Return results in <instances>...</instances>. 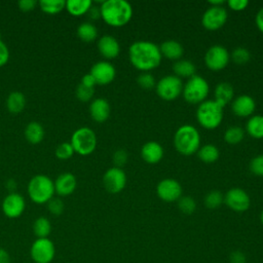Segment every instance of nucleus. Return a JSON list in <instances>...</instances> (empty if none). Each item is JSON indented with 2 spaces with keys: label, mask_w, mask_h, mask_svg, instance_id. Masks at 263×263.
<instances>
[{
  "label": "nucleus",
  "mask_w": 263,
  "mask_h": 263,
  "mask_svg": "<svg viewBox=\"0 0 263 263\" xmlns=\"http://www.w3.org/2000/svg\"><path fill=\"white\" fill-rule=\"evenodd\" d=\"M128 57L135 68L145 72L158 67L162 55L155 43L139 40L129 46Z\"/></svg>",
  "instance_id": "1"
},
{
  "label": "nucleus",
  "mask_w": 263,
  "mask_h": 263,
  "mask_svg": "<svg viewBox=\"0 0 263 263\" xmlns=\"http://www.w3.org/2000/svg\"><path fill=\"white\" fill-rule=\"evenodd\" d=\"M101 17L112 27L126 25L133 15L132 5L125 0H106L100 6Z\"/></svg>",
  "instance_id": "2"
},
{
  "label": "nucleus",
  "mask_w": 263,
  "mask_h": 263,
  "mask_svg": "<svg viewBox=\"0 0 263 263\" xmlns=\"http://www.w3.org/2000/svg\"><path fill=\"white\" fill-rule=\"evenodd\" d=\"M176 150L183 155H191L196 152L200 145L198 130L190 124L180 126L174 136Z\"/></svg>",
  "instance_id": "3"
},
{
  "label": "nucleus",
  "mask_w": 263,
  "mask_h": 263,
  "mask_svg": "<svg viewBox=\"0 0 263 263\" xmlns=\"http://www.w3.org/2000/svg\"><path fill=\"white\" fill-rule=\"evenodd\" d=\"M54 193L53 181L48 176L36 175L29 181L28 194L35 203H47Z\"/></svg>",
  "instance_id": "4"
},
{
  "label": "nucleus",
  "mask_w": 263,
  "mask_h": 263,
  "mask_svg": "<svg viewBox=\"0 0 263 263\" xmlns=\"http://www.w3.org/2000/svg\"><path fill=\"white\" fill-rule=\"evenodd\" d=\"M196 118L204 128H216L222 122L223 107L216 101H203L196 110Z\"/></svg>",
  "instance_id": "5"
},
{
  "label": "nucleus",
  "mask_w": 263,
  "mask_h": 263,
  "mask_svg": "<svg viewBox=\"0 0 263 263\" xmlns=\"http://www.w3.org/2000/svg\"><path fill=\"white\" fill-rule=\"evenodd\" d=\"M70 143L74 152L80 155H88L96 149L97 136L89 127H79L72 134Z\"/></svg>",
  "instance_id": "6"
},
{
  "label": "nucleus",
  "mask_w": 263,
  "mask_h": 263,
  "mask_svg": "<svg viewBox=\"0 0 263 263\" xmlns=\"http://www.w3.org/2000/svg\"><path fill=\"white\" fill-rule=\"evenodd\" d=\"M209 83L204 78L198 75H194L189 78L183 87V96L184 99L191 103L197 104L202 103L209 93Z\"/></svg>",
  "instance_id": "7"
},
{
  "label": "nucleus",
  "mask_w": 263,
  "mask_h": 263,
  "mask_svg": "<svg viewBox=\"0 0 263 263\" xmlns=\"http://www.w3.org/2000/svg\"><path fill=\"white\" fill-rule=\"evenodd\" d=\"M30 257L34 263H51L55 257L53 241L46 238H36L30 248Z\"/></svg>",
  "instance_id": "8"
},
{
  "label": "nucleus",
  "mask_w": 263,
  "mask_h": 263,
  "mask_svg": "<svg viewBox=\"0 0 263 263\" xmlns=\"http://www.w3.org/2000/svg\"><path fill=\"white\" fill-rule=\"evenodd\" d=\"M182 80L176 75L164 76L156 83L157 95L165 101L175 100L182 92Z\"/></svg>",
  "instance_id": "9"
},
{
  "label": "nucleus",
  "mask_w": 263,
  "mask_h": 263,
  "mask_svg": "<svg viewBox=\"0 0 263 263\" xmlns=\"http://www.w3.org/2000/svg\"><path fill=\"white\" fill-rule=\"evenodd\" d=\"M230 55L227 49L219 44L211 46L204 54V63L211 70L218 71L225 68L229 62Z\"/></svg>",
  "instance_id": "10"
},
{
  "label": "nucleus",
  "mask_w": 263,
  "mask_h": 263,
  "mask_svg": "<svg viewBox=\"0 0 263 263\" xmlns=\"http://www.w3.org/2000/svg\"><path fill=\"white\" fill-rule=\"evenodd\" d=\"M126 184L125 173L120 167H110L103 176V185L110 193L120 192Z\"/></svg>",
  "instance_id": "11"
},
{
  "label": "nucleus",
  "mask_w": 263,
  "mask_h": 263,
  "mask_svg": "<svg viewBox=\"0 0 263 263\" xmlns=\"http://www.w3.org/2000/svg\"><path fill=\"white\" fill-rule=\"evenodd\" d=\"M26 209V201L22 194L11 192L7 194L2 201V212L10 219H15L22 216Z\"/></svg>",
  "instance_id": "12"
},
{
  "label": "nucleus",
  "mask_w": 263,
  "mask_h": 263,
  "mask_svg": "<svg viewBox=\"0 0 263 263\" xmlns=\"http://www.w3.org/2000/svg\"><path fill=\"white\" fill-rule=\"evenodd\" d=\"M224 202L235 212H245L250 208L251 199L249 194L241 188H231L224 196Z\"/></svg>",
  "instance_id": "13"
},
{
  "label": "nucleus",
  "mask_w": 263,
  "mask_h": 263,
  "mask_svg": "<svg viewBox=\"0 0 263 263\" xmlns=\"http://www.w3.org/2000/svg\"><path fill=\"white\" fill-rule=\"evenodd\" d=\"M227 21V11L223 6H211L201 18L202 25L208 30L220 29Z\"/></svg>",
  "instance_id": "14"
},
{
  "label": "nucleus",
  "mask_w": 263,
  "mask_h": 263,
  "mask_svg": "<svg viewBox=\"0 0 263 263\" xmlns=\"http://www.w3.org/2000/svg\"><path fill=\"white\" fill-rule=\"evenodd\" d=\"M157 195L160 199L172 202L176 201L181 197L182 187L180 183L175 179H163L161 180L156 187Z\"/></svg>",
  "instance_id": "15"
},
{
  "label": "nucleus",
  "mask_w": 263,
  "mask_h": 263,
  "mask_svg": "<svg viewBox=\"0 0 263 263\" xmlns=\"http://www.w3.org/2000/svg\"><path fill=\"white\" fill-rule=\"evenodd\" d=\"M89 73L95 78L97 84L106 85L113 81L116 75V70L111 63L107 61H100L92 65Z\"/></svg>",
  "instance_id": "16"
},
{
  "label": "nucleus",
  "mask_w": 263,
  "mask_h": 263,
  "mask_svg": "<svg viewBox=\"0 0 263 263\" xmlns=\"http://www.w3.org/2000/svg\"><path fill=\"white\" fill-rule=\"evenodd\" d=\"M54 192L60 196H67L76 188V178L72 173H63L54 181Z\"/></svg>",
  "instance_id": "17"
},
{
  "label": "nucleus",
  "mask_w": 263,
  "mask_h": 263,
  "mask_svg": "<svg viewBox=\"0 0 263 263\" xmlns=\"http://www.w3.org/2000/svg\"><path fill=\"white\" fill-rule=\"evenodd\" d=\"M256 107L254 99L248 95H241L234 99L231 105V109L235 115L239 117H247L253 114Z\"/></svg>",
  "instance_id": "18"
},
{
  "label": "nucleus",
  "mask_w": 263,
  "mask_h": 263,
  "mask_svg": "<svg viewBox=\"0 0 263 263\" xmlns=\"http://www.w3.org/2000/svg\"><path fill=\"white\" fill-rule=\"evenodd\" d=\"M98 49L106 59H114L120 51V46L116 38L111 35H104L98 41Z\"/></svg>",
  "instance_id": "19"
},
{
  "label": "nucleus",
  "mask_w": 263,
  "mask_h": 263,
  "mask_svg": "<svg viewBox=\"0 0 263 263\" xmlns=\"http://www.w3.org/2000/svg\"><path fill=\"white\" fill-rule=\"evenodd\" d=\"M89 114L97 122H104L110 115V105L103 98L95 99L89 106Z\"/></svg>",
  "instance_id": "20"
},
{
  "label": "nucleus",
  "mask_w": 263,
  "mask_h": 263,
  "mask_svg": "<svg viewBox=\"0 0 263 263\" xmlns=\"http://www.w3.org/2000/svg\"><path fill=\"white\" fill-rule=\"evenodd\" d=\"M141 155L146 162L154 164L157 163L162 158L163 148L159 143L150 141L142 146Z\"/></svg>",
  "instance_id": "21"
},
{
  "label": "nucleus",
  "mask_w": 263,
  "mask_h": 263,
  "mask_svg": "<svg viewBox=\"0 0 263 263\" xmlns=\"http://www.w3.org/2000/svg\"><path fill=\"white\" fill-rule=\"evenodd\" d=\"M159 49L161 55H164L165 58L171 60H179L184 52L183 46L180 42L176 40H166L162 42Z\"/></svg>",
  "instance_id": "22"
},
{
  "label": "nucleus",
  "mask_w": 263,
  "mask_h": 263,
  "mask_svg": "<svg viewBox=\"0 0 263 263\" xmlns=\"http://www.w3.org/2000/svg\"><path fill=\"white\" fill-rule=\"evenodd\" d=\"M234 96V89L232 85L228 82H220L215 88V101L224 107L229 103Z\"/></svg>",
  "instance_id": "23"
},
{
  "label": "nucleus",
  "mask_w": 263,
  "mask_h": 263,
  "mask_svg": "<svg viewBox=\"0 0 263 263\" xmlns=\"http://www.w3.org/2000/svg\"><path fill=\"white\" fill-rule=\"evenodd\" d=\"M25 137L31 144H38L43 140L44 128L37 121H31L25 128Z\"/></svg>",
  "instance_id": "24"
},
{
  "label": "nucleus",
  "mask_w": 263,
  "mask_h": 263,
  "mask_svg": "<svg viewBox=\"0 0 263 263\" xmlns=\"http://www.w3.org/2000/svg\"><path fill=\"white\" fill-rule=\"evenodd\" d=\"M26 106V97L21 91H12L6 99L7 110L11 113H20Z\"/></svg>",
  "instance_id": "25"
},
{
  "label": "nucleus",
  "mask_w": 263,
  "mask_h": 263,
  "mask_svg": "<svg viewBox=\"0 0 263 263\" xmlns=\"http://www.w3.org/2000/svg\"><path fill=\"white\" fill-rule=\"evenodd\" d=\"M92 3L90 0H68L66 1V8L72 15H82L88 11Z\"/></svg>",
  "instance_id": "26"
},
{
  "label": "nucleus",
  "mask_w": 263,
  "mask_h": 263,
  "mask_svg": "<svg viewBox=\"0 0 263 263\" xmlns=\"http://www.w3.org/2000/svg\"><path fill=\"white\" fill-rule=\"evenodd\" d=\"M32 228L37 238H46L51 232V223L46 217H38L34 221Z\"/></svg>",
  "instance_id": "27"
},
{
  "label": "nucleus",
  "mask_w": 263,
  "mask_h": 263,
  "mask_svg": "<svg viewBox=\"0 0 263 263\" xmlns=\"http://www.w3.org/2000/svg\"><path fill=\"white\" fill-rule=\"evenodd\" d=\"M173 70L176 74V76H181V77H192L195 75V65L187 60H179L177 61L174 66Z\"/></svg>",
  "instance_id": "28"
},
{
  "label": "nucleus",
  "mask_w": 263,
  "mask_h": 263,
  "mask_svg": "<svg viewBox=\"0 0 263 263\" xmlns=\"http://www.w3.org/2000/svg\"><path fill=\"white\" fill-rule=\"evenodd\" d=\"M247 132L256 139L263 138V115H254L247 122Z\"/></svg>",
  "instance_id": "29"
},
{
  "label": "nucleus",
  "mask_w": 263,
  "mask_h": 263,
  "mask_svg": "<svg viewBox=\"0 0 263 263\" xmlns=\"http://www.w3.org/2000/svg\"><path fill=\"white\" fill-rule=\"evenodd\" d=\"M77 35L78 37L84 42H91L98 36V30L95 25L91 23L85 22L79 25L77 28Z\"/></svg>",
  "instance_id": "30"
},
{
  "label": "nucleus",
  "mask_w": 263,
  "mask_h": 263,
  "mask_svg": "<svg viewBox=\"0 0 263 263\" xmlns=\"http://www.w3.org/2000/svg\"><path fill=\"white\" fill-rule=\"evenodd\" d=\"M198 157L203 162H214L219 158V150L215 145L206 144L198 149Z\"/></svg>",
  "instance_id": "31"
},
{
  "label": "nucleus",
  "mask_w": 263,
  "mask_h": 263,
  "mask_svg": "<svg viewBox=\"0 0 263 263\" xmlns=\"http://www.w3.org/2000/svg\"><path fill=\"white\" fill-rule=\"evenodd\" d=\"M38 4L42 11L49 14L58 13L66 7L65 0H40Z\"/></svg>",
  "instance_id": "32"
},
{
  "label": "nucleus",
  "mask_w": 263,
  "mask_h": 263,
  "mask_svg": "<svg viewBox=\"0 0 263 263\" xmlns=\"http://www.w3.org/2000/svg\"><path fill=\"white\" fill-rule=\"evenodd\" d=\"M224 201L223 194L218 190H213L209 192L204 197V204L208 209H217L219 208Z\"/></svg>",
  "instance_id": "33"
},
{
  "label": "nucleus",
  "mask_w": 263,
  "mask_h": 263,
  "mask_svg": "<svg viewBox=\"0 0 263 263\" xmlns=\"http://www.w3.org/2000/svg\"><path fill=\"white\" fill-rule=\"evenodd\" d=\"M245 136V132L239 126H231L224 134V140L229 144L239 143Z\"/></svg>",
  "instance_id": "34"
},
{
  "label": "nucleus",
  "mask_w": 263,
  "mask_h": 263,
  "mask_svg": "<svg viewBox=\"0 0 263 263\" xmlns=\"http://www.w3.org/2000/svg\"><path fill=\"white\" fill-rule=\"evenodd\" d=\"M178 206L182 213L190 215L196 210V202L190 196H181L178 199Z\"/></svg>",
  "instance_id": "35"
},
{
  "label": "nucleus",
  "mask_w": 263,
  "mask_h": 263,
  "mask_svg": "<svg viewBox=\"0 0 263 263\" xmlns=\"http://www.w3.org/2000/svg\"><path fill=\"white\" fill-rule=\"evenodd\" d=\"M231 59L234 63H236L238 65H242V64H246L250 60V52L247 48L239 46V47H236L232 51Z\"/></svg>",
  "instance_id": "36"
},
{
  "label": "nucleus",
  "mask_w": 263,
  "mask_h": 263,
  "mask_svg": "<svg viewBox=\"0 0 263 263\" xmlns=\"http://www.w3.org/2000/svg\"><path fill=\"white\" fill-rule=\"evenodd\" d=\"M55 156L60 159H68L74 154V149L71 143H62L55 148Z\"/></svg>",
  "instance_id": "37"
},
{
  "label": "nucleus",
  "mask_w": 263,
  "mask_h": 263,
  "mask_svg": "<svg viewBox=\"0 0 263 263\" xmlns=\"http://www.w3.org/2000/svg\"><path fill=\"white\" fill-rule=\"evenodd\" d=\"M137 82L142 88H145V89H150L155 85L154 77L148 72H144L140 74L137 78Z\"/></svg>",
  "instance_id": "38"
},
{
  "label": "nucleus",
  "mask_w": 263,
  "mask_h": 263,
  "mask_svg": "<svg viewBox=\"0 0 263 263\" xmlns=\"http://www.w3.org/2000/svg\"><path fill=\"white\" fill-rule=\"evenodd\" d=\"M93 92H95L93 87H87L81 83L76 88V96L82 102L89 101L92 98Z\"/></svg>",
  "instance_id": "39"
},
{
  "label": "nucleus",
  "mask_w": 263,
  "mask_h": 263,
  "mask_svg": "<svg viewBox=\"0 0 263 263\" xmlns=\"http://www.w3.org/2000/svg\"><path fill=\"white\" fill-rule=\"evenodd\" d=\"M65 209V204L60 198H54L52 197L48 202H47V210L54 216H60Z\"/></svg>",
  "instance_id": "40"
},
{
  "label": "nucleus",
  "mask_w": 263,
  "mask_h": 263,
  "mask_svg": "<svg viewBox=\"0 0 263 263\" xmlns=\"http://www.w3.org/2000/svg\"><path fill=\"white\" fill-rule=\"evenodd\" d=\"M250 170L256 176H263V154L257 155L251 160Z\"/></svg>",
  "instance_id": "41"
},
{
  "label": "nucleus",
  "mask_w": 263,
  "mask_h": 263,
  "mask_svg": "<svg viewBox=\"0 0 263 263\" xmlns=\"http://www.w3.org/2000/svg\"><path fill=\"white\" fill-rule=\"evenodd\" d=\"M127 158H128V155H127L126 151H124L122 149L115 151V153L113 154V162L116 167H120V166L124 165L127 161Z\"/></svg>",
  "instance_id": "42"
},
{
  "label": "nucleus",
  "mask_w": 263,
  "mask_h": 263,
  "mask_svg": "<svg viewBox=\"0 0 263 263\" xmlns=\"http://www.w3.org/2000/svg\"><path fill=\"white\" fill-rule=\"evenodd\" d=\"M227 4L232 10L240 11V10H243L248 6L249 1L248 0H229L227 2Z\"/></svg>",
  "instance_id": "43"
},
{
  "label": "nucleus",
  "mask_w": 263,
  "mask_h": 263,
  "mask_svg": "<svg viewBox=\"0 0 263 263\" xmlns=\"http://www.w3.org/2000/svg\"><path fill=\"white\" fill-rule=\"evenodd\" d=\"M9 60V50L6 44L0 39V67L4 66Z\"/></svg>",
  "instance_id": "44"
},
{
  "label": "nucleus",
  "mask_w": 263,
  "mask_h": 263,
  "mask_svg": "<svg viewBox=\"0 0 263 263\" xmlns=\"http://www.w3.org/2000/svg\"><path fill=\"white\" fill-rule=\"evenodd\" d=\"M229 262L230 263H246L247 258H246V255L241 251H233L229 255Z\"/></svg>",
  "instance_id": "45"
},
{
  "label": "nucleus",
  "mask_w": 263,
  "mask_h": 263,
  "mask_svg": "<svg viewBox=\"0 0 263 263\" xmlns=\"http://www.w3.org/2000/svg\"><path fill=\"white\" fill-rule=\"evenodd\" d=\"M18 7L23 11H30L34 9V7L37 4L36 0H20L18 1Z\"/></svg>",
  "instance_id": "46"
},
{
  "label": "nucleus",
  "mask_w": 263,
  "mask_h": 263,
  "mask_svg": "<svg viewBox=\"0 0 263 263\" xmlns=\"http://www.w3.org/2000/svg\"><path fill=\"white\" fill-rule=\"evenodd\" d=\"M81 84L87 86V87H93L97 83H96V80L95 78L92 77V75L90 73H87L85 74L82 78H81Z\"/></svg>",
  "instance_id": "47"
},
{
  "label": "nucleus",
  "mask_w": 263,
  "mask_h": 263,
  "mask_svg": "<svg viewBox=\"0 0 263 263\" xmlns=\"http://www.w3.org/2000/svg\"><path fill=\"white\" fill-rule=\"evenodd\" d=\"M0 263H11V257L7 250L0 247Z\"/></svg>",
  "instance_id": "48"
},
{
  "label": "nucleus",
  "mask_w": 263,
  "mask_h": 263,
  "mask_svg": "<svg viewBox=\"0 0 263 263\" xmlns=\"http://www.w3.org/2000/svg\"><path fill=\"white\" fill-rule=\"evenodd\" d=\"M255 22H256L258 29L263 33V7L260 8V10L257 12Z\"/></svg>",
  "instance_id": "49"
},
{
  "label": "nucleus",
  "mask_w": 263,
  "mask_h": 263,
  "mask_svg": "<svg viewBox=\"0 0 263 263\" xmlns=\"http://www.w3.org/2000/svg\"><path fill=\"white\" fill-rule=\"evenodd\" d=\"M89 13V16L92 18V20H97L101 16V11H100V7H97V6H92L88 9L87 11Z\"/></svg>",
  "instance_id": "50"
},
{
  "label": "nucleus",
  "mask_w": 263,
  "mask_h": 263,
  "mask_svg": "<svg viewBox=\"0 0 263 263\" xmlns=\"http://www.w3.org/2000/svg\"><path fill=\"white\" fill-rule=\"evenodd\" d=\"M209 3L212 6H222L224 1L223 0H209Z\"/></svg>",
  "instance_id": "51"
},
{
  "label": "nucleus",
  "mask_w": 263,
  "mask_h": 263,
  "mask_svg": "<svg viewBox=\"0 0 263 263\" xmlns=\"http://www.w3.org/2000/svg\"><path fill=\"white\" fill-rule=\"evenodd\" d=\"M260 220H261V223H262V225H263V210H262L261 215H260Z\"/></svg>",
  "instance_id": "52"
}]
</instances>
